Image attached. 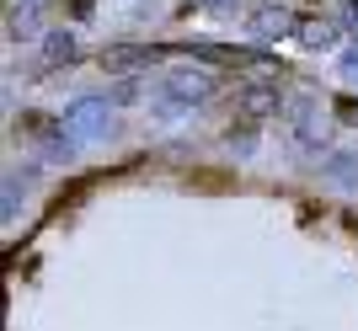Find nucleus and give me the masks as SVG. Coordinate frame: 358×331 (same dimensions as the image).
Here are the masks:
<instances>
[{"label":"nucleus","instance_id":"obj_6","mask_svg":"<svg viewBox=\"0 0 358 331\" xmlns=\"http://www.w3.org/2000/svg\"><path fill=\"white\" fill-rule=\"evenodd\" d=\"M289 134H294L299 150L321 155V123H315V102H294V123H289Z\"/></svg>","mask_w":358,"mask_h":331},{"label":"nucleus","instance_id":"obj_1","mask_svg":"<svg viewBox=\"0 0 358 331\" xmlns=\"http://www.w3.org/2000/svg\"><path fill=\"white\" fill-rule=\"evenodd\" d=\"M220 91V75L214 70H171L166 80H155V96L150 107L161 112V118H187L193 107H203Z\"/></svg>","mask_w":358,"mask_h":331},{"label":"nucleus","instance_id":"obj_8","mask_svg":"<svg viewBox=\"0 0 358 331\" xmlns=\"http://www.w3.org/2000/svg\"><path fill=\"white\" fill-rule=\"evenodd\" d=\"M299 43L305 48H331L337 43V27H331V22H299Z\"/></svg>","mask_w":358,"mask_h":331},{"label":"nucleus","instance_id":"obj_2","mask_svg":"<svg viewBox=\"0 0 358 331\" xmlns=\"http://www.w3.org/2000/svg\"><path fill=\"white\" fill-rule=\"evenodd\" d=\"M236 107H241V118H278V107H284V91H278V80H246V86L236 91Z\"/></svg>","mask_w":358,"mask_h":331},{"label":"nucleus","instance_id":"obj_3","mask_svg":"<svg viewBox=\"0 0 358 331\" xmlns=\"http://www.w3.org/2000/svg\"><path fill=\"white\" fill-rule=\"evenodd\" d=\"M64 123H75V128L91 134V139H107L113 134V102H107V96H80V102H70Z\"/></svg>","mask_w":358,"mask_h":331},{"label":"nucleus","instance_id":"obj_5","mask_svg":"<svg viewBox=\"0 0 358 331\" xmlns=\"http://www.w3.org/2000/svg\"><path fill=\"white\" fill-rule=\"evenodd\" d=\"M155 59H161V48L123 43V48H107V54H102V70H113V75H134V70H150Z\"/></svg>","mask_w":358,"mask_h":331},{"label":"nucleus","instance_id":"obj_4","mask_svg":"<svg viewBox=\"0 0 358 331\" xmlns=\"http://www.w3.org/2000/svg\"><path fill=\"white\" fill-rule=\"evenodd\" d=\"M321 182L337 187V193H358V155L353 150H327V161H321Z\"/></svg>","mask_w":358,"mask_h":331},{"label":"nucleus","instance_id":"obj_12","mask_svg":"<svg viewBox=\"0 0 358 331\" xmlns=\"http://www.w3.org/2000/svg\"><path fill=\"white\" fill-rule=\"evenodd\" d=\"M214 6H220V11H236V0H214Z\"/></svg>","mask_w":358,"mask_h":331},{"label":"nucleus","instance_id":"obj_7","mask_svg":"<svg viewBox=\"0 0 358 331\" xmlns=\"http://www.w3.org/2000/svg\"><path fill=\"white\" fill-rule=\"evenodd\" d=\"M43 64L48 70H59V64H75L80 59V43H75V32H43Z\"/></svg>","mask_w":358,"mask_h":331},{"label":"nucleus","instance_id":"obj_10","mask_svg":"<svg viewBox=\"0 0 358 331\" xmlns=\"http://www.w3.org/2000/svg\"><path fill=\"white\" fill-rule=\"evenodd\" d=\"M6 27H11V38H32V32H38V6L11 11V22H6Z\"/></svg>","mask_w":358,"mask_h":331},{"label":"nucleus","instance_id":"obj_9","mask_svg":"<svg viewBox=\"0 0 358 331\" xmlns=\"http://www.w3.org/2000/svg\"><path fill=\"white\" fill-rule=\"evenodd\" d=\"M224 145H230V150H241V155H252V150H257V123L241 118V128H224Z\"/></svg>","mask_w":358,"mask_h":331},{"label":"nucleus","instance_id":"obj_11","mask_svg":"<svg viewBox=\"0 0 358 331\" xmlns=\"http://www.w3.org/2000/svg\"><path fill=\"white\" fill-rule=\"evenodd\" d=\"M107 102H113V107H129V102H139V80H134V75H123L118 86H113V96H107Z\"/></svg>","mask_w":358,"mask_h":331}]
</instances>
